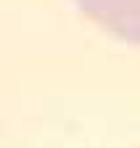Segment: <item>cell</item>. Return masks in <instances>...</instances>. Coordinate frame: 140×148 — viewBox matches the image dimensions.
Masks as SVG:
<instances>
[{
	"label": "cell",
	"mask_w": 140,
	"mask_h": 148,
	"mask_svg": "<svg viewBox=\"0 0 140 148\" xmlns=\"http://www.w3.org/2000/svg\"><path fill=\"white\" fill-rule=\"evenodd\" d=\"M82 3L114 29L140 37V0H82Z\"/></svg>",
	"instance_id": "6da1fadb"
}]
</instances>
